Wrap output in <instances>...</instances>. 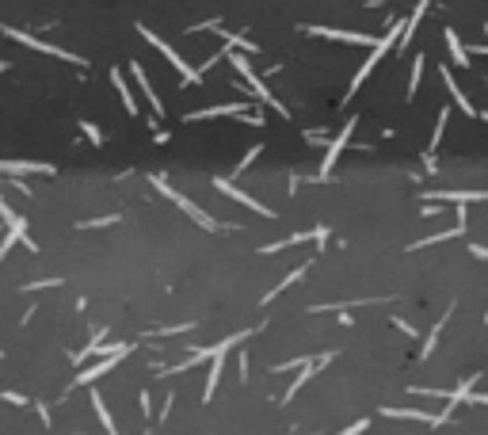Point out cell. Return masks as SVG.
<instances>
[{"label": "cell", "mask_w": 488, "mask_h": 435, "mask_svg": "<svg viewBox=\"0 0 488 435\" xmlns=\"http://www.w3.org/2000/svg\"><path fill=\"white\" fill-rule=\"evenodd\" d=\"M244 340H248V333H233L229 340H222V344H218V351H214V367H210V374H206V390H202V401H214V390H218V382H222L225 356H229V348H233V344H244Z\"/></svg>", "instance_id": "6"}, {"label": "cell", "mask_w": 488, "mask_h": 435, "mask_svg": "<svg viewBox=\"0 0 488 435\" xmlns=\"http://www.w3.org/2000/svg\"><path fill=\"white\" fill-rule=\"evenodd\" d=\"M381 416H389V420H420V424H431V428H443L446 424V416L439 413V416H431V413H424V409H381Z\"/></svg>", "instance_id": "14"}, {"label": "cell", "mask_w": 488, "mask_h": 435, "mask_svg": "<svg viewBox=\"0 0 488 435\" xmlns=\"http://www.w3.org/2000/svg\"><path fill=\"white\" fill-rule=\"evenodd\" d=\"M0 222H4V225H8V229H15V225H27V222H23V218H20V214H15V211H12V206H8V203H4V195H0Z\"/></svg>", "instance_id": "27"}, {"label": "cell", "mask_w": 488, "mask_h": 435, "mask_svg": "<svg viewBox=\"0 0 488 435\" xmlns=\"http://www.w3.org/2000/svg\"><path fill=\"white\" fill-rule=\"evenodd\" d=\"M15 241H23V245H27L31 252H38V245H35V241L27 237V225H15V229H8V237L0 241V260H4V256H8V248H12Z\"/></svg>", "instance_id": "19"}, {"label": "cell", "mask_w": 488, "mask_h": 435, "mask_svg": "<svg viewBox=\"0 0 488 435\" xmlns=\"http://www.w3.org/2000/svg\"><path fill=\"white\" fill-rule=\"evenodd\" d=\"M149 183H153V188H157V191H160V195H165V199H172V203L180 206L183 214H191L195 222L202 225V229H218V222H214V218H210L206 211H202V206H195V203H191V199H187V195H180V191H176L172 183L165 180V176H149Z\"/></svg>", "instance_id": "3"}, {"label": "cell", "mask_w": 488, "mask_h": 435, "mask_svg": "<svg viewBox=\"0 0 488 435\" xmlns=\"http://www.w3.org/2000/svg\"><path fill=\"white\" fill-rule=\"evenodd\" d=\"M20 172L54 176V165H43V160H0V176H20Z\"/></svg>", "instance_id": "17"}, {"label": "cell", "mask_w": 488, "mask_h": 435, "mask_svg": "<svg viewBox=\"0 0 488 435\" xmlns=\"http://www.w3.org/2000/svg\"><path fill=\"white\" fill-rule=\"evenodd\" d=\"M126 356H130V351H115V356H100V362H92V367H84V370H80L77 378H73V386H92L96 378H103V374H107L111 367H119V362L126 359Z\"/></svg>", "instance_id": "10"}, {"label": "cell", "mask_w": 488, "mask_h": 435, "mask_svg": "<svg viewBox=\"0 0 488 435\" xmlns=\"http://www.w3.org/2000/svg\"><path fill=\"white\" fill-rule=\"evenodd\" d=\"M443 38H446V50H450V58H454V61H458V66H469V54H466V46H462V38H458V35H454V31H450V27H446V31H443Z\"/></svg>", "instance_id": "20"}, {"label": "cell", "mask_w": 488, "mask_h": 435, "mask_svg": "<svg viewBox=\"0 0 488 435\" xmlns=\"http://www.w3.org/2000/svg\"><path fill=\"white\" fill-rule=\"evenodd\" d=\"M92 409H96V416H100V424L107 428V435H119V428H115V420H111V413H107V401L100 397V393L92 390Z\"/></svg>", "instance_id": "22"}, {"label": "cell", "mask_w": 488, "mask_h": 435, "mask_svg": "<svg viewBox=\"0 0 488 435\" xmlns=\"http://www.w3.org/2000/svg\"><path fill=\"white\" fill-rule=\"evenodd\" d=\"M351 130H355V119H351V123H347L344 130L336 134V142L328 145V153H324V160H321V176H317V180H328V176H332V168H336V157L344 153V145L351 142Z\"/></svg>", "instance_id": "11"}, {"label": "cell", "mask_w": 488, "mask_h": 435, "mask_svg": "<svg viewBox=\"0 0 488 435\" xmlns=\"http://www.w3.org/2000/svg\"><path fill=\"white\" fill-rule=\"evenodd\" d=\"M0 69H8V61H0Z\"/></svg>", "instance_id": "35"}, {"label": "cell", "mask_w": 488, "mask_h": 435, "mask_svg": "<svg viewBox=\"0 0 488 435\" xmlns=\"http://www.w3.org/2000/svg\"><path fill=\"white\" fill-rule=\"evenodd\" d=\"M305 268H309V264H305ZM305 268H294V271H290V275H287V279H282V283H279V287H275V290H271V294H267V298H264V305H267V302H275V294H282V290H287L290 283H298V279H302V275H305Z\"/></svg>", "instance_id": "25"}, {"label": "cell", "mask_w": 488, "mask_h": 435, "mask_svg": "<svg viewBox=\"0 0 488 435\" xmlns=\"http://www.w3.org/2000/svg\"><path fill=\"white\" fill-rule=\"evenodd\" d=\"M103 340H107V328H100V333L92 336V344H88V348H80V351H77V356H73V359H77V362H88V359L96 356V348H100Z\"/></svg>", "instance_id": "24"}, {"label": "cell", "mask_w": 488, "mask_h": 435, "mask_svg": "<svg viewBox=\"0 0 488 435\" xmlns=\"http://www.w3.org/2000/svg\"><path fill=\"white\" fill-rule=\"evenodd\" d=\"M0 401H8V405H20V409H27L31 401L27 397H20V393H0Z\"/></svg>", "instance_id": "33"}, {"label": "cell", "mask_w": 488, "mask_h": 435, "mask_svg": "<svg viewBox=\"0 0 488 435\" xmlns=\"http://www.w3.org/2000/svg\"><path fill=\"white\" fill-rule=\"evenodd\" d=\"M222 115H241V119H248V123H264L259 115H252V107H248V100H241V103H222V107H202V111H191V123H199V119H222Z\"/></svg>", "instance_id": "7"}, {"label": "cell", "mask_w": 488, "mask_h": 435, "mask_svg": "<svg viewBox=\"0 0 488 435\" xmlns=\"http://www.w3.org/2000/svg\"><path fill=\"white\" fill-rule=\"evenodd\" d=\"M130 72H134V80H137V84H142L145 100L153 103V115H165V103H160V96H157V88H153V80L145 77V69L137 66V61H130Z\"/></svg>", "instance_id": "18"}, {"label": "cell", "mask_w": 488, "mask_h": 435, "mask_svg": "<svg viewBox=\"0 0 488 435\" xmlns=\"http://www.w3.org/2000/svg\"><path fill=\"white\" fill-rule=\"evenodd\" d=\"M424 199H431V203L466 206V203H488V191H424Z\"/></svg>", "instance_id": "13"}, {"label": "cell", "mask_w": 488, "mask_h": 435, "mask_svg": "<svg viewBox=\"0 0 488 435\" xmlns=\"http://www.w3.org/2000/svg\"><path fill=\"white\" fill-rule=\"evenodd\" d=\"M420 77H424V54H416V61H412V77H409V100L416 96V88H420Z\"/></svg>", "instance_id": "26"}, {"label": "cell", "mask_w": 488, "mask_h": 435, "mask_svg": "<svg viewBox=\"0 0 488 435\" xmlns=\"http://www.w3.org/2000/svg\"><path fill=\"white\" fill-rule=\"evenodd\" d=\"M80 130H84V138L92 142V145L103 142V134H100V126H96V123H80Z\"/></svg>", "instance_id": "30"}, {"label": "cell", "mask_w": 488, "mask_h": 435, "mask_svg": "<svg viewBox=\"0 0 488 435\" xmlns=\"http://www.w3.org/2000/svg\"><path fill=\"white\" fill-rule=\"evenodd\" d=\"M305 241H317V245H324V241H328V225H321V229H309V233H290V237L275 241V245H264V248H259V256H275V252H282V248H290V245H305Z\"/></svg>", "instance_id": "8"}, {"label": "cell", "mask_w": 488, "mask_h": 435, "mask_svg": "<svg viewBox=\"0 0 488 435\" xmlns=\"http://www.w3.org/2000/svg\"><path fill=\"white\" fill-rule=\"evenodd\" d=\"M111 84L119 88V96H122V103H126V111H130V115H137V100L130 96V84L122 80V69H111Z\"/></svg>", "instance_id": "21"}, {"label": "cell", "mask_w": 488, "mask_h": 435, "mask_svg": "<svg viewBox=\"0 0 488 435\" xmlns=\"http://www.w3.org/2000/svg\"><path fill=\"white\" fill-rule=\"evenodd\" d=\"M328 359H332V351H324V356H313V359H309L305 367H302V374H298L294 382H290V390L282 393V401H294V393L302 390V386H305L309 378H313V374H317V370H321V367H324V362H328Z\"/></svg>", "instance_id": "15"}, {"label": "cell", "mask_w": 488, "mask_h": 435, "mask_svg": "<svg viewBox=\"0 0 488 435\" xmlns=\"http://www.w3.org/2000/svg\"><path fill=\"white\" fill-rule=\"evenodd\" d=\"M225 54H229V61H233V69H237V72H241V77H244V84H248V88H252V92H256V100H259V103H267V107H275V111H279V115H282V119H290V111H287V107H282V103H279V100H275V96H271V92H267V84H264V80H259V77H256V72H252V66H248V58H244V54H237V50H229V46H225Z\"/></svg>", "instance_id": "2"}, {"label": "cell", "mask_w": 488, "mask_h": 435, "mask_svg": "<svg viewBox=\"0 0 488 435\" xmlns=\"http://www.w3.org/2000/svg\"><path fill=\"white\" fill-rule=\"evenodd\" d=\"M0 35L15 38V43L31 46V50H38V54H50V58H61V61H69V66H84V58H80V54H69V50H61V46H50V43H43V38L27 35V31H15V27H0Z\"/></svg>", "instance_id": "4"}, {"label": "cell", "mask_w": 488, "mask_h": 435, "mask_svg": "<svg viewBox=\"0 0 488 435\" xmlns=\"http://www.w3.org/2000/svg\"><path fill=\"white\" fill-rule=\"evenodd\" d=\"M439 72H443V84H446V92H450V100H454V103H458V107H462V115H469V119H477V115H481V111H477L473 103L466 100V92H462V88H458V80H454V72L446 69V66L439 69Z\"/></svg>", "instance_id": "16"}, {"label": "cell", "mask_w": 488, "mask_h": 435, "mask_svg": "<svg viewBox=\"0 0 488 435\" xmlns=\"http://www.w3.org/2000/svg\"><path fill=\"white\" fill-rule=\"evenodd\" d=\"M119 218H92V222H80V229H103V225H115Z\"/></svg>", "instance_id": "31"}, {"label": "cell", "mask_w": 488, "mask_h": 435, "mask_svg": "<svg viewBox=\"0 0 488 435\" xmlns=\"http://www.w3.org/2000/svg\"><path fill=\"white\" fill-rule=\"evenodd\" d=\"M43 287H61V279H43V283H27V290H43Z\"/></svg>", "instance_id": "34"}, {"label": "cell", "mask_w": 488, "mask_h": 435, "mask_svg": "<svg viewBox=\"0 0 488 435\" xmlns=\"http://www.w3.org/2000/svg\"><path fill=\"white\" fill-rule=\"evenodd\" d=\"M485 321H488V313H485Z\"/></svg>", "instance_id": "36"}, {"label": "cell", "mask_w": 488, "mask_h": 435, "mask_svg": "<svg viewBox=\"0 0 488 435\" xmlns=\"http://www.w3.org/2000/svg\"><path fill=\"white\" fill-rule=\"evenodd\" d=\"M446 123H450V111H439V123H435V134H431V153H435V145L443 142V130H446Z\"/></svg>", "instance_id": "28"}, {"label": "cell", "mask_w": 488, "mask_h": 435, "mask_svg": "<svg viewBox=\"0 0 488 435\" xmlns=\"http://www.w3.org/2000/svg\"><path fill=\"white\" fill-rule=\"evenodd\" d=\"M366 428H370V420H355L351 428H344V432H336V435H363Z\"/></svg>", "instance_id": "32"}, {"label": "cell", "mask_w": 488, "mask_h": 435, "mask_svg": "<svg viewBox=\"0 0 488 435\" xmlns=\"http://www.w3.org/2000/svg\"><path fill=\"white\" fill-rule=\"evenodd\" d=\"M137 31H142V38H145V43H149V46H153V50H160V54H165V58H168V61H172V66H176V69H180V77H183V84H199V80H202V72H199V69H191V66H187V61H183V58H180V54H176V50H172V46H168V43H165V38H160V35H153V31H149V27H137Z\"/></svg>", "instance_id": "5"}, {"label": "cell", "mask_w": 488, "mask_h": 435, "mask_svg": "<svg viewBox=\"0 0 488 435\" xmlns=\"http://www.w3.org/2000/svg\"><path fill=\"white\" fill-rule=\"evenodd\" d=\"M401 31H404V20H397L393 27H389V35H386V38H378V43L370 46V58H366L363 66H359V72H355L351 88H347V100H351V96L359 92V88H363V80L370 77L374 69H378V61H381V58H386V54H389V50H393V46H397V38H401Z\"/></svg>", "instance_id": "1"}, {"label": "cell", "mask_w": 488, "mask_h": 435, "mask_svg": "<svg viewBox=\"0 0 488 435\" xmlns=\"http://www.w3.org/2000/svg\"><path fill=\"white\" fill-rule=\"evenodd\" d=\"M259 153H264V145H252V149H248V153H244V157L237 160V172H244V168H248V165H252V160H256V157H259Z\"/></svg>", "instance_id": "29"}, {"label": "cell", "mask_w": 488, "mask_h": 435, "mask_svg": "<svg viewBox=\"0 0 488 435\" xmlns=\"http://www.w3.org/2000/svg\"><path fill=\"white\" fill-rule=\"evenodd\" d=\"M214 191H222V195H229L233 203H244L248 211H256V214H264V218H271V206H264V203H256L252 195H244V191L237 188L233 180H225V176H214Z\"/></svg>", "instance_id": "9"}, {"label": "cell", "mask_w": 488, "mask_h": 435, "mask_svg": "<svg viewBox=\"0 0 488 435\" xmlns=\"http://www.w3.org/2000/svg\"><path fill=\"white\" fill-rule=\"evenodd\" d=\"M450 313H454V302H450V310H446L443 313V321H439V325L435 328H431V333H427V340H424V348H420V356H431V351H435V344H439V333H443V325H446V321H450Z\"/></svg>", "instance_id": "23"}, {"label": "cell", "mask_w": 488, "mask_h": 435, "mask_svg": "<svg viewBox=\"0 0 488 435\" xmlns=\"http://www.w3.org/2000/svg\"><path fill=\"white\" fill-rule=\"evenodd\" d=\"M309 35H321V38H332V43H347V46H374L378 38L370 35H359V31H336V27H305Z\"/></svg>", "instance_id": "12"}]
</instances>
